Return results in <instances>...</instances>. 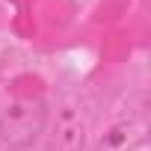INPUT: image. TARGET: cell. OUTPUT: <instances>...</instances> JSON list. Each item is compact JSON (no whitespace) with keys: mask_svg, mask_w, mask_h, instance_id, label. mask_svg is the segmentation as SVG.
Wrapping results in <instances>:
<instances>
[{"mask_svg":"<svg viewBox=\"0 0 151 151\" xmlns=\"http://www.w3.org/2000/svg\"><path fill=\"white\" fill-rule=\"evenodd\" d=\"M47 124V104L42 98H12L0 107V136L6 148H30Z\"/></svg>","mask_w":151,"mask_h":151,"instance_id":"1","label":"cell"},{"mask_svg":"<svg viewBox=\"0 0 151 151\" xmlns=\"http://www.w3.org/2000/svg\"><path fill=\"white\" fill-rule=\"evenodd\" d=\"M83 142H86V124H83V119L74 110H62L56 116L47 151H83Z\"/></svg>","mask_w":151,"mask_h":151,"instance_id":"2","label":"cell"},{"mask_svg":"<svg viewBox=\"0 0 151 151\" xmlns=\"http://www.w3.org/2000/svg\"><path fill=\"white\" fill-rule=\"evenodd\" d=\"M142 142H145V127L139 122H119L101 133L95 151H139Z\"/></svg>","mask_w":151,"mask_h":151,"instance_id":"3","label":"cell"},{"mask_svg":"<svg viewBox=\"0 0 151 151\" xmlns=\"http://www.w3.org/2000/svg\"><path fill=\"white\" fill-rule=\"evenodd\" d=\"M0 151H6V142H3V136H0Z\"/></svg>","mask_w":151,"mask_h":151,"instance_id":"4","label":"cell"}]
</instances>
